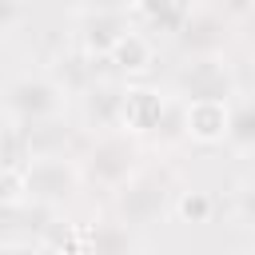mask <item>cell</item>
<instances>
[{
    "instance_id": "6da1fadb",
    "label": "cell",
    "mask_w": 255,
    "mask_h": 255,
    "mask_svg": "<svg viewBox=\"0 0 255 255\" xmlns=\"http://www.w3.org/2000/svg\"><path fill=\"white\" fill-rule=\"evenodd\" d=\"M175 183L167 167H135L120 187H116V215L124 227H147L171 211Z\"/></svg>"
},
{
    "instance_id": "7a4b0ae2",
    "label": "cell",
    "mask_w": 255,
    "mask_h": 255,
    "mask_svg": "<svg viewBox=\"0 0 255 255\" xmlns=\"http://www.w3.org/2000/svg\"><path fill=\"white\" fill-rule=\"evenodd\" d=\"M64 108H68V88L56 76H44V72H28V76L8 80V88L0 96L4 124H16V128L56 120V116H64Z\"/></svg>"
},
{
    "instance_id": "3957f363",
    "label": "cell",
    "mask_w": 255,
    "mask_h": 255,
    "mask_svg": "<svg viewBox=\"0 0 255 255\" xmlns=\"http://www.w3.org/2000/svg\"><path fill=\"white\" fill-rule=\"evenodd\" d=\"M20 179H24V203H36L48 211L72 203L84 183L80 163L72 155H36L20 167Z\"/></svg>"
},
{
    "instance_id": "277c9868",
    "label": "cell",
    "mask_w": 255,
    "mask_h": 255,
    "mask_svg": "<svg viewBox=\"0 0 255 255\" xmlns=\"http://www.w3.org/2000/svg\"><path fill=\"white\" fill-rule=\"evenodd\" d=\"M135 167H143V163H139V147H135V139L124 135V131H104V135L84 151V159H80V175L92 179V183H100V187H112V191H116Z\"/></svg>"
},
{
    "instance_id": "5b68a950",
    "label": "cell",
    "mask_w": 255,
    "mask_h": 255,
    "mask_svg": "<svg viewBox=\"0 0 255 255\" xmlns=\"http://www.w3.org/2000/svg\"><path fill=\"white\" fill-rule=\"evenodd\" d=\"M175 92L179 104L187 100H231L235 92V76L231 64L223 56H187V64H179L175 72Z\"/></svg>"
},
{
    "instance_id": "8992f818",
    "label": "cell",
    "mask_w": 255,
    "mask_h": 255,
    "mask_svg": "<svg viewBox=\"0 0 255 255\" xmlns=\"http://www.w3.org/2000/svg\"><path fill=\"white\" fill-rule=\"evenodd\" d=\"M131 32L128 12H80L76 24V44L84 60H108V52Z\"/></svg>"
},
{
    "instance_id": "52a82bcc",
    "label": "cell",
    "mask_w": 255,
    "mask_h": 255,
    "mask_svg": "<svg viewBox=\"0 0 255 255\" xmlns=\"http://www.w3.org/2000/svg\"><path fill=\"white\" fill-rule=\"evenodd\" d=\"M167 108V96L147 84H128L120 92V131L124 135H151L159 116Z\"/></svg>"
},
{
    "instance_id": "ba28073f",
    "label": "cell",
    "mask_w": 255,
    "mask_h": 255,
    "mask_svg": "<svg viewBox=\"0 0 255 255\" xmlns=\"http://www.w3.org/2000/svg\"><path fill=\"white\" fill-rule=\"evenodd\" d=\"M179 48L187 56H223V44H227V16L215 12V8H199V12H187L179 32H175Z\"/></svg>"
},
{
    "instance_id": "9c48e42d",
    "label": "cell",
    "mask_w": 255,
    "mask_h": 255,
    "mask_svg": "<svg viewBox=\"0 0 255 255\" xmlns=\"http://www.w3.org/2000/svg\"><path fill=\"white\" fill-rule=\"evenodd\" d=\"M231 100H187L183 104V139L195 143H223Z\"/></svg>"
},
{
    "instance_id": "30bf717a",
    "label": "cell",
    "mask_w": 255,
    "mask_h": 255,
    "mask_svg": "<svg viewBox=\"0 0 255 255\" xmlns=\"http://www.w3.org/2000/svg\"><path fill=\"white\" fill-rule=\"evenodd\" d=\"M131 251H135L131 227H124L120 219L116 223H84L80 227L76 255H131Z\"/></svg>"
},
{
    "instance_id": "8fae6325",
    "label": "cell",
    "mask_w": 255,
    "mask_h": 255,
    "mask_svg": "<svg viewBox=\"0 0 255 255\" xmlns=\"http://www.w3.org/2000/svg\"><path fill=\"white\" fill-rule=\"evenodd\" d=\"M223 143L235 151V155H251L255 147V108L247 96L231 100L227 104V128H223Z\"/></svg>"
},
{
    "instance_id": "7c38bea8",
    "label": "cell",
    "mask_w": 255,
    "mask_h": 255,
    "mask_svg": "<svg viewBox=\"0 0 255 255\" xmlns=\"http://www.w3.org/2000/svg\"><path fill=\"white\" fill-rule=\"evenodd\" d=\"M24 143H28V159H36V155H68L72 131H68V124L56 116V120L28 124V128H24Z\"/></svg>"
},
{
    "instance_id": "4fadbf2b",
    "label": "cell",
    "mask_w": 255,
    "mask_h": 255,
    "mask_svg": "<svg viewBox=\"0 0 255 255\" xmlns=\"http://www.w3.org/2000/svg\"><path fill=\"white\" fill-rule=\"evenodd\" d=\"M151 60H155V48H151V40H147L143 32H135V28L108 52V64H116V72H124V76H139V72H147Z\"/></svg>"
},
{
    "instance_id": "5bb4252c",
    "label": "cell",
    "mask_w": 255,
    "mask_h": 255,
    "mask_svg": "<svg viewBox=\"0 0 255 255\" xmlns=\"http://www.w3.org/2000/svg\"><path fill=\"white\" fill-rule=\"evenodd\" d=\"M120 92L112 84H88L84 92V112L96 128H120Z\"/></svg>"
},
{
    "instance_id": "9a60e30c",
    "label": "cell",
    "mask_w": 255,
    "mask_h": 255,
    "mask_svg": "<svg viewBox=\"0 0 255 255\" xmlns=\"http://www.w3.org/2000/svg\"><path fill=\"white\" fill-rule=\"evenodd\" d=\"M128 8H135V12H139L151 28H159V32H179L183 16L191 12L187 0H128Z\"/></svg>"
},
{
    "instance_id": "2e32d148",
    "label": "cell",
    "mask_w": 255,
    "mask_h": 255,
    "mask_svg": "<svg viewBox=\"0 0 255 255\" xmlns=\"http://www.w3.org/2000/svg\"><path fill=\"white\" fill-rule=\"evenodd\" d=\"M215 195L211 191H203V187H183V191H175V199H171V211H175V219L179 223H211V215H215Z\"/></svg>"
},
{
    "instance_id": "e0dca14e",
    "label": "cell",
    "mask_w": 255,
    "mask_h": 255,
    "mask_svg": "<svg viewBox=\"0 0 255 255\" xmlns=\"http://www.w3.org/2000/svg\"><path fill=\"white\" fill-rule=\"evenodd\" d=\"M52 223V211L48 207H36V203H0V231H48Z\"/></svg>"
},
{
    "instance_id": "ac0fdd59",
    "label": "cell",
    "mask_w": 255,
    "mask_h": 255,
    "mask_svg": "<svg viewBox=\"0 0 255 255\" xmlns=\"http://www.w3.org/2000/svg\"><path fill=\"white\" fill-rule=\"evenodd\" d=\"M24 163H28L24 128H16V124H0V171H20Z\"/></svg>"
},
{
    "instance_id": "d6986e66",
    "label": "cell",
    "mask_w": 255,
    "mask_h": 255,
    "mask_svg": "<svg viewBox=\"0 0 255 255\" xmlns=\"http://www.w3.org/2000/svg\"><path fill=\"white\" fill-rule=\"evenodd\" d=\"M0 203H24V179H20V171H0Z\"/></svg>"
},
{
    "instance_id": "ffe728a7",
    "label": "cell",
    "mask_w": 255,
    "mask_h": 255,
    "mask_svg": "<svg viewBox=\"0 0 255 255\" xmlns=\"http://www.w3.org/2000/svg\"><path fill=\"white\" fill-rule=\"evenodd\" d=\"M0 255H52L44 239H8L0 247Z\"/></svg>"
},
{
    "instance_id": "44dd1931",
    "label": "cell",
    "mask_w": 255,
    "mask_h": 255,
    "mask_svg": "<svg viewBox=\"0 0 255 255\" xmlns=\"http://www.w3.org/2000/svg\"><path fill=\"white\" fill-rule=\"evenodd\" d=\"M24 24V0H0V32H12Z\"/></svg>"
},
{
    "instance_id": "7402d4cb",
    "label": "cell",
    "mask_w": 255,
    "mask_h": 255,
    "mask_svg": "<svg viewBox=\"0 0 255 255\" xmlns=\"http://www.w3.org/2000/svg\"><path fill=\"white\" fill-rule=\"evenodd\" d=\"M80 12H128V0H76Z\"/></svg>"
},
{
    "instance_id": "603a6c76",
    "label": "cell",
    "mask_w": 255,
    "mask_h": 255,
    "mask_svg": "<svg viewBox=\"0 0 255 255\" xmlns=\"http://www.w3.org/2000/svg\"><path fill=\"white\" fill-rule=\"evenodd\" d=\"M4 56H8V52H4V40H0V64H4Z\"/></svg>"
},
{
    "instance_id": "cb8c5ba5",
    "label": "cell",
    "mask_w": 255,
    "mask_h": 255,
    "mask_svg": "<svg viewBox=\"0 0 255 255\" xmlns=\"http://www.w3.org/2000/svg\"><path fill=\"white\" fill-rule=\"evenodd\" d=\"M56 255H72V251H56Z\"/></svg>"
},
{
    "instance_id": "d4e9b609",
    "label": "cell",
    "mask_w": 255,
    "mask_h": 255,
    "mask_svg": "<svg viewBox=\"0 0 255 255\" xmlns=\"http://www.w3.org/2000/svg\"><path fill=\"white\" fill-rule=\"evenodd\" d=\"M243 255H251V251H243Z\"/></svg>"
},
{
    "instance_id": "484cf974",
    "label": "cell",
    "mask_w": 255,
    "mask_h": 255,
    "mask_svg": "<svg viewBox=\"0 0 255 255\" xmlns=\"http://www.w3.org/2000/svg\"><path fill=\"white\" fill-rule=\"evenodd\" d=\"M207 4H215V0H207Z\"/></svg>"
}]
</instances>
